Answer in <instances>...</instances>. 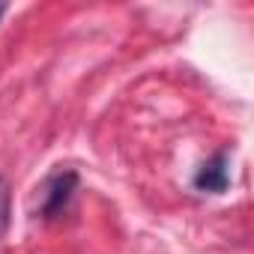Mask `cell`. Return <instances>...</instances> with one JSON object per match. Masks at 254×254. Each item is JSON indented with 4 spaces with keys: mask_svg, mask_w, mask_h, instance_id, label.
Wrapping results in <instances>:
<instances>
[{
    "mask_svg": "<svg viewBox=\"0 0 254 254\" xmlns=\"http://www.w3.org/2000/svg\"><path fill=\"white\" fill-rule=\"evenodd\" d=\"M227 183H230V171H227V153L221 150V153H215L200 171H197V177H194V189L197 191H209V194H218V191H224L227 189Z\"/></svg>",
    "mask_w": 254,
    "mask_h": 254,
    "instance_id": "6da1fadb",
    "label": "cell"
},
{
    "mask_svg": "<svg viewBox=\"0 0 254 254\" xmlns=\"http://www.w3.org/2000/svg\"><path fill=\"white\" fill-rule=\"evenodd\" d=\"M75 189H78V177L72 174V171H66V174H57L51 183H48V191H45V203H42V215H60L63 209H66V203L72 200V194H75Z\"/></svg>",
    "mask_w": 254,
    "mask_h": 254,
    "instance_id": "7a4b0ae2",
    "label": "cell"
},
{
    "mask_svg": "<svg viewBox=\"0 0 254 254\" xmlns=\"http://www.w3.org/2000/svg\"><path fill=\"white\" fill-rule=\"evenodd\" d=\"M9 206H12L9 183L0 177V239H3V233H6V227H9Z\"/></svg>",
    "mask_w": 254,
    "mask_h": 254,
    "instance_id": "3957f363",
    "label": "cell"
}]
</instances>
